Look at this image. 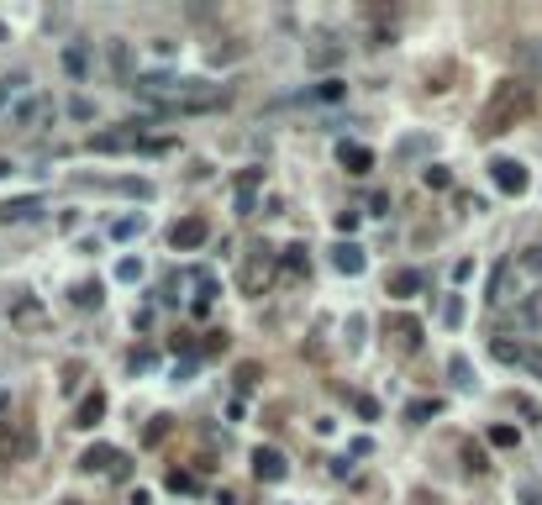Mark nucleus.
I'll use <instances>...</instances> for the list:
<instances>
[{
  "label": "nucleus",
  "instance_id": "ddd939ff",
  "mask_svg": "<svg viewBox=\"0 0 542 505\" xmlns=\"http://www.w3.org/2000/svg\"><path fill=\"white\" fill-rule=\"evenodd\" d=\"M259 179H264V169H248V174L237 179V211L242 216H253V190H259Z\"/></svg>",
  "mask_w": 542,
  "mask_h": 505
},
{
  "label": "nucleus",
  "instance_id": "c756f323",
  "mask_svg": "<svg viewBox=\"0 0 542 505\" xmlns=\"http://www.w3.org/2000/svg\"><path fill=\"white\" fill-rule=\"evenodd\" d=\"M111 232H116V237H137V232H142V216H121Z\"/></svg>",
  "mask_w": 542,
  "mask_h": 505
},
{
  "label": "nucleus",
  "instance_id": "a211bd4d",
  "mask_svg": "<svg viewBox=\"0 0 542 505\" xmlns=\"http://www.w3.org/2000/svg\"><path fill=\"white\" fill-rule=\"evenodd\" d=\"M169 489H174V495H195L200 479H195V474H184V469H174V474H169Z\"/></svg>",
  "mask_w": 542,
  "mask_h": 505
},
{
  "label": "nucleus",
  "instance_id": "aec40b11",
  "mask_svg": "<svg viewBox=\"0 0 542 505\" xmlns=\"http://www.w3.org/2000/svg\"><path fill=\"white\" fill-rule=\"evenodd\" d=\"M21 90H26V74H6V79H0V105H6V100H16Z\"/></svg>",
  "mask_w": 542,
  "mask_h": 505
},
{
  "label": "nucleus",
  "instance_id": "0eeeda50",
  "mask_svg": "<svg viewBox=\"0 0 542 505\" xmlns=\"http://www.w3.org/2000/svg\"><path fill=\"white\" fill-rule=\"evenodd\" d=\"M253 474H259L264 484H279L284 474H290V463H284L279 447H259V453H253Z\"/></svg>",
  "mask_w": 542,
  "mask_h": 505
},
{
  "label": "nucleus",
  "instance_id": "20e7f679",
  "mask_svg": "<svg viewBox=\"0 0 542 505\" xmlns=\"http://www.w3.org/2000/svg\"><path fill=\"white\" fill-rule=\"evenodd\" d=\"M169 243L179 248V253H195V248H206V243H211V221H206V216H184V221H174Z\"/></svg>",
  "mask_w": 542,
  "mask_h": 505
},
{
  "label": "nucleus",
  "instance_id": "6e6552de",
  "mask_svg": "<svg viewBox=\"0 0 542 505\" xmlns=\"http://www.w3.org/2000/svg\"><path fill=\"white\" fill-rule=\"evenodd\" d=\"M32 216H43V195H21V201H6L0 206V221H32Z\"/></svg>",
  "mask_w": 542,
  "mask_h": 505
},
{
  "label": "nucleus",
  "instance_id": "1a4fd4ad",
  "mask_svg": "<svg viewBox=\"0 0 542 505\" xmlns=\"http://www.w3.org/2000/svg\"><path fill=\"white\" fill-rule=\"evenodd\" d=\"M337 158H343L348 174H369V169H374V153L363 148V142H343V148H337Z\"/></svg>",
  "mask_w": 542,
  "mask_h": 505
},
{
  "label": "nucleus",
  "instance_id": "4468645a",
  "mask_svg": "<svg viewBox=\"0 0 542 505\" xmlns=\"http://www.w3.org/2000/svg\"><path fill=\"white\" fill-rule=\"evenodd\" d=\"M100 416H105V395L95 390V395H85V405H79V421H74V427H95Z\"/></svg>",
  "mask_w": 542,
  "mask_h": 505
},
{
  "label": "nucleus",
  "instance_id": "9b49d317",
  "mask_svg": "<svg viewBox=\"0 0 542 505\" xmlns=\"http://www.w3.org/2000/svg\"><path fill=\"white\" fill-rule=\"evenodd\" d=\"M43 111H48V100H43V95H26V100L11 105V116H6V122H11V127H32Z\"/></svg>",
  "mask_w": 542,
  "mask_h": 505
},
{
  "label": "nucleus",
  "instance_id": "39448f33",
  "mask_svg": "<svg viewBox=\"0 0 542 505\" xmlns=\"http://www.w3.org/2000/svg\"><path fill=\"white\" fill-rule=\"evenodd\" d=\"M490 179H495V190H506V195H521L526 184H532L526 164H516V158H495V164H490Z\"/></svg>",
  "mask_w": 542,
  "mask_h": 505
},
{
  "label": "nucleus",
  "instance_id": "c9c22d12",
  "mask_svg": "<svg viewBox=\"0 0 542 505\" xmlns=\"http://www.w3.org/2000/svg\"><path fill=\"white\" fill-rule=\"evenodd\" d=\"M348 342H363V316H348Z\"/></svg>",
  "mask_w": 542,
  "mask_h": 505
},
{
  "label": "nucleus",
  "instance_id": "f8f14e48",
  "mask_svg": "<svg viewBox=\"0 0 542 505\" xmlns=\"http://www.w3.org/2000/svg\"><path fill=\"white\" fill-rule=\"evenodd\" d=\"M422 285H427V279L416 274V269H395V274H390V295H395V300H411Z\"/></svg>",
  "mask_w": 542,
  "mask_h": 505
},
{
  "label": "nucleus",
  "instance_id": "412c9836",
  "mask_svg": "<svg viewBox=\"0 0 542 505\" xmlns=\"http://www.w3.org/2000/svg\"><path fill=\"white\" fill-rule=\"evenodd\" d=\"M116 279H121V285H137V279H142V258H121L116 263Z\"/></svg>",
  "mask_w": 542,
  "mask_h": 505
},
{
  "label": "nucleus",
  "instance_id": "7ed1b4c3",
  "mask_svg": "<svg viewBox=\"0 0 542 505\" xmlns=\"http://www.w3.org/2000/svg\"><path fill=\"white\" fill-rule=\"evenodd\" d=\"M132 148H164V142H147L142 122H121V127L95 132V137H90V153H132Z\"/></svg>",
  "mask_w": 542,
  "mask_h": 505
},
{
  "label": "nucleus",
  "instance_id": "f257e3e1",
  "mask_svg": "<svg viewBox=\"0 0 542 505\" xmlns=\"http://www.w3.org/2000/svg\"><path fill=\"white\" fill-rule=\"evenodd\" d=\"M526 111H532V85H526V79H506V85H495L490 105H484L479 132L484 137H500V132H511Z\"/></svg>",
  "mask_w": 542,
  "mask_h": 505
},
{
  "label": "nucleus",
  "instance_id": "9d476101",
  "mask_svg": "<svg viewBox=\"0 0 542 505\" xmlns=\"http://www.w3.org/2000/svg\"><path fill=\"white\" fill-rule=\"evenodd\" d=\"M332 263H337V274L353 279V274H363V248L358 243H337L332 248Z\"/></svg>",
  "mask_w": 542,
  "mask_h": 505
},
{
  "label": "nucleus",
  "instance_id": "5701e85b",
  "mask_svg": "<svg viewBox=\"0 0 542 505\" xmlns=\"http://www.w3.org/2000/svg\"><path fill=\"white\" fill-rule=\"evenodd\" d=\"M516 58L532 63V69H542V43H532V37H526V43H516Z\"/></svg>",
  "mask_w": 542,
  "mask_h": 505
},
{
  "label": "nucleus",
  "instance_id": "473e14b6",
  "mask_svg": "<svg viewBox=\"0 0 542 505\" xmlns=\"http://www.w3.org/2000/svg\"><path fill=\"white\" fill-rule=\"evenodd\" d=\"M521 368H532V374H542V348H526V353H521Z\"/></svg>",
  "mask_w": 542,
  "mask_h": 505
},
{
  "label": "nucleus",
  "instance_id": "f704fd0d",
  "mask_svg": "<svg viewBox=\"0 0 542 505\" xmlns=\"http://www.w3.org/2000/svg\"><path fill=\"white\" fill-rule=\"evenodd\" d=\"M332 58H343V48H316L311 53V63H332Z\"/></svg>",
  "mask_w": 542,
  "mask_h": 505
},
{
  "label": "nucleus",
  "instance_id": "c85d7f7f",
  "mask_svg": "<svg viewBox=\"0 0 542 505\" xmlns=\"http://www.w3.org/2000/svg\"><path fill=\"white\" fill-rule=\"evenodd\" d=\"M442 321H448V326L464 321V300H458V295H448V305H442Z\"/></svg>",
  "mask_w": 542,
  "mask_h": 505
},
{
  "label": "nucleus",
  "instance_id": "f3484780",
  "mask_svg": "<svg viewBox=\"0 0 542 505\" xmlns=\"http://www.w3.org/2000/svg\"><path fill=\"white\" fill-rule=\"evenodd\" d=\"M63 69L69 74H90V48H63Z\"/></svg>",
  "mask_w": 542,
  "mask_h": 505
},
{
  "label": "nucleus",
  "instance_id": "72a5a7b5",
  "mask_svg": "<svg viewBox=\"0 0 542 505\" xmlns=\"http://www.w3.org/2000/svg\"><path fill=\"white\" fill-rule=\"evenodd\" d=\"M358 216H363V211H343V216H337V232H353Z\"/></svg>",
  "mask_w": 542,
  "mask_h": 505
},
{
  "label": "nucleus",
  "instance_id": "b1692460",
  "mask_svg": "<svg viewBox=\"0 0 542 505\" xmlns=\"http://www.w3.org/2000/svg\"><path fill=\"white\" fill-rule=\"evenodd\" d=\"M284 274H306V248H284Z\"/></svg>",
  "mask_w": 542,
  "mask_h": 505
},
{
  "label": "nucleus",
  "instance_id": "2eb2a0df",
  "mask_svg": "<svg viewBox=\"0 0 542 505\" xmlns=\"http://www.w3.org/2000/svg\"><path fill=\"white\" fill-rule=\"evenodd\" d=\"M395 337H400V348H405V353H411V348H422V321L400 316V321H395Z\"/></svg>",
  "mask_w": 542,
  "mask_h": 505
},
{
  "label": "nucleus",
  "instance_id": "423d86ee",
  "mask_svg": "<svg viewBox=\"0 0 542 505\" xmlns=\"http://www.w3.org/2000/svg\"><path fill=\"white\" fill-rule=\"evenodd\" d=\"M79 463H85L90 474H116V479H121V474H127V463H132V458L121 453V447H105V442H95V447H90V453L79 458Z\"/></svg>",
  "mask_w": 542,
  "mask_h": 505
},
{
  "label": "nucleus",
  "instance_id": "7c9ffc66",
  "mask_svg": "<svg viewBox=\"0 0 542 505\" xmlns=\"http://www.w3.org/2000/svg\"><path fill=\"white\" fill-rule=\"evenodd\" d=\"M464 458H469V469H474V474H484V469H490V463H484V453H479V447H474V442L464 447Z\"/></svg>",
  "mask_w": 542,
  "mask_h": 505
},
{
  "label": "nucleus",
  "instance_id": "4be33fe9",
  "mask_svg": "<svg viewBox=\"0 0 542 505\" xmlns=\"http://www.w3.org/2000/svg\"><path fill=\"white\" fill-rule=\"evenodd\" d=\"M427 190H448V184H453V174H448V169H442V164H427Z\"/></svg>",
  "mask_w": 542,
  "mask_h": 505
},
{
  "label": "nucleus",
  "instance_id": "2f4dec72",
  "mask_svg": "<svg viewBox=\"0 0 542 505\" xmlns=\"http://www.w3.org/2000/svg\"><path fill=\"white\" fill-rule=\"evenodd\" d=\"M69 116H79V122H90V116H95V105H90L85 95H79V100H69Z\"/></svg>",
  "mask_w": 542,
  "mask_h": 505
},
{
  "label": "nucleus",
  "instance_id": "f03ea898",
  "mask_svg": "<svg viewBox=\"0 0 542 505\" xmlns=\"http://www.w3.org/2000/svg\"><path fill=\"white\" fill-rule=\"evenodd\" d=\"M232 100L226 85H206V79H179L169 105H158V116H200V111H222Z\"/></svg>",
  "mask_w": 542,
  "mask_h": 505
},
{
  "label": "nucleus",
  "instance_id": "393cba45",
  "mask_svg": "<svg viewBox=\"0 0 542 505\" xmlns=\"http://www.w3.org/2000/svg\"><path fill=\"white\" fill-rule=\"evenodd\" d=\"M343 95H348L343 79H321V85H316V100H343Z\"/></svg>",
  "mask_w": 542,
  "mask_h": 505
},
{
  "label": "nucleus",
  "instance_id": "dca6fc26",
  "mask_svg": "<svg viewBox=\"0 0 542 505\" xmlns=\"http://www.w3.org/2000/svg\"><path fill=\"white\" fill-rule=\"evenodd\" d=\"M448 374H453L458 390H469V384H474V368H469V358H464V353H453V358H448Z\"/></svg>",
  "mask_w": 542,
  "mask_h": 505
},
{
  "label": "nucleus",
  "instance_id": "cd10ccee",
  "mask_svg": "<svg viewBox=\"0 0 542 505\" xmlns=\"http://www.w3.org/2000/svg\"><path fill=\"white\" fill-rule=\"evenodd\" d=\"M353 410H358L363 421H379V400H374V395H358V400H353Z\"/></svg>",
  "mask_w": 542,
  "mask_h": 505
},
{
  "label": "nucleus",
  "instance_id": "bb28decb",
  "mask_svg": "<svg viewBox=\"0 0 542 505\" xmlns=\"http://www.w3.org/2000/svg\"><path fill=\"white\" fill-rule=\"evenodd\" d=\"M74 305H100V285H74Z\"/></svg>",
  "mask_w": 542,
  "mask_h": 505
},
{
  "label": "nucleus",
  "instance_id": "6ab92c4d",
  "mask_svg": "<svg viewBox=\"0 0 542 505\" xmlns=\"http://www.w3.org/2000/svg\"><path fill=\"white\" fill-rule=\"evenodd\" d=\"M437 410H442V400H411V405H405V416H411V421H432Z\"/></svg>",
  "mask_w": 542,
  "mask_h": 505
},
{
  "label": "nucleus",
  "instance_id": "a878e982",
  "mask_svg": "<svg viewBox=\"0 0 542 505\" xmlns=\"http://www.w3.org/2000/svg\"><path fill=\"white\" fill-rule=\"evenodd\" d=\"M490 442L495 447H516L521 437H516V427H490Z\"/></svg>",
  "mask_w": 542,
  "mask_h": 505
}]
</instances>
